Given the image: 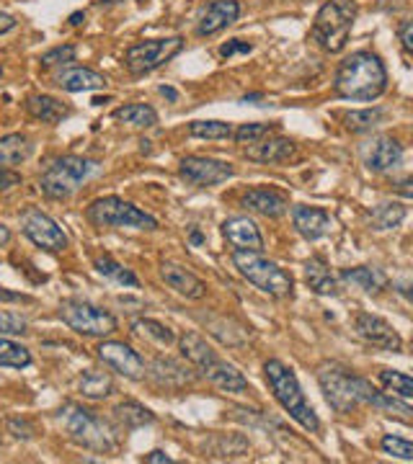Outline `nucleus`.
Segmentation results:
<instances>
[{"label":"nucleus","instance_id":"obj_1","mask_svg":"<svg viewBox=\"0 0 413 464\" xmlns=\"http://www.w3.org/2000/svg\"><path fill=\"white\" fill-rule=\"evenodd\" d=\"M385 88H388V70L380 57L369 50H359L347 57L333 78L336 96L347 101H375L385 93Z\"/></svg>","mask_w":413,"mask_h":464},{"label":"nucleus","instance_id":"obj_2","mask_svg":"<svg viewBox=\"0 0 413 464\" xmlns=\"http://www.w3.org/2000/svg\"><path fill=\"white\" fill-rule=\"evenodd\" d=\"M182 353L183 359L189 362V364L197 369L202 377H207V380L212 382L215 387H220L222 392H232V395H238V392H246L248 390V380L235 369L232 364H228L225 359H220L217 356V351L199 333H186L182 335Z\"/></svg>","mask_w":413,"mask_h":464},{"label":"nucleus","instance_id":"obj_3","mask_svg":"<svg viewBox=\"0 0 413 464\" xmlns=\"http://www.w3.org/2000/svg\"><path fill=\"white\" fill-rule=\"evenodd\" d=\"M264 374L266 382H269V387H271V392H274V398H277V402H280L281 408L292 415L305 431H320V420H318L315 411L308 405V400L302 395V387H300L295 372L287 364H281L280 359H269L264 364Z\"/></svg>","mask_w":413,"mask_h":464},{"label":"nucleus","instance_id":"obj_4","mask_svg":"<svg viewBox=\"0 0 413 464\" xmlns=\"http://www.w3.org/2000/svg\"><path fill=\"white\" fill-rule=\"evenodd\" d=\"M318 382H320V390H323V395L336 413H351L354 408L367 405L372 392H375V387L369 382L351 374L349 369L339 364L320 366Z\"/></svg>","mask_w":413,"mask_h":464},{"label":"nucleus","instance_id":"obj_5","mask_svg":"<svg viewBox=\"0 0 413 464\" xmlns=\"http://www.w3.org/2000/svg\"><path fill=\"white\" fill-rule=\"evenodd\" d=\"M232 266L238 268V274L251 282L256 289H261L269 297H292L295 292V279L290 271H284L274 261L264 258L256 250H235L232 253Z\"/></svg>","mask_w":413,"mask_h":464},{"label":"nucleus","instance_id":"obj_6","mask_svg":"<svg viewBox=\"0 0 413 464\" xmlns=\"http://www.w3.org/2000/svg\"><path fill=\"white\" fill-rule=\"evenodd\" d=\"M357 18V0H326L315 14L313 39L330 54L347 47Z\"/></svg>","mask_w":413,"mask_h":464},{"label":"nucleus","instance_id":"obj_7","mask_svg":"<svg viewBox=\"0 0 413 464\" xmlns=\"http://www.w3.org/2000/svg\"><path fill=\"white\" fill-rule=\"evenodd\" d=\"M99 170V163L81 158V155H63L57 160H52L50 166L44 168L39 186L42 194L47 199H67L73 197L83 183L88 181L93 173Z\"/></svg>","mask_w":413,"mask_h":464},{"label":"nucleus","instance_id":"obj_8","mask_svg":"<svg viewBox=\"0 0 413 464\" xmlns=\"http://www.w3.org/2000/svg\"><path fill=\"white\" fill-rule=\"evenodd\" d=\"M57 420L65 429L67 439L75 441L78 447L99 451V454H109L114 449V433H112V429L101 420L99 415H93L91 411L75 405V402L65 405L60 411V415H57Z\"/></svg>","mask_w":413,"mask_h":464},{"label":"nucleus","instance_id":"obj_9","mask_svg":"<svg viewBox=\"0 0 413 464\" xmlns=\"http://www.w3.org/2000/svg\"><path fill=\"white\" fill-rule=\"evenodd\" d=\"M85 219L96 227H137V230H158V219L137 209L130 201L119 197H101L91 201Z\"/></svg>","mask_w":413,"mask_h":464},{"label":"nucleus","instance_id":"obj_10","mask_svg":"<svg viewBox=\"0 0 413 464\" xmlns=\"http://www.w3.org/2000/svg\"><path fill=\"white\" fill-rule=\"evenodd\" d=\"M183 50L182 36H168V39H148L133 44L127 54H124V67L130 75H150L165 63H171L179 52Z\"/></svg>","mask_w":413,"mask_h":464},{"label":"nucleus","instance_id":"obj_11","mask_svg":"<svg viewBox=\"0 0 413 464\" xmlns=\"http://www.w3.org/2000/svg\"><path fill=\"white\" fill-rule=\"evenodd\" d=\"M60 317L70 331L91 335V338H103L116 331V317L112 313L83 299H65L60 304Z\"/></svg>","mask_w":413,"mask_h":464},{"label":"nucleus","instance_id":"obj_12","mask_svg":"<svg viewBox=\"0 0 413 464\" xmlns=\"http://www.w3.org/2000/svg\"><path fill=\"white\" fill-rule=\"evenodd\" d=\"M21 230L32 240L36 248L50 250V253H60L67 248V235L60 230V225L52 219L50 215H44L42 209L29 207L21 215Z\"/></svg>","mask_w":413,"mask_h":464},{"label":"nucleus","instance_id":"obj_13","mask_svg":"<svg viewBox=\"0 0 413 464\" xmlns=\"http://www.w3.org/2000/svg\"><path fill=\"white\" fill-rule=\"evenodd\" d=\"M182 179L192 186H217L235 176V168L225 160L202 158V155H186L179 168Z\"/></svg>","mask_w":413,"mask_h":464},{"label":"nucleus","instance_id":"obj_14","mask_svg":"<svg viewBox=\"0 0 413 464\" xmlns=\"http://www.w3.org/2000/svg\"><path fill=\"white\" fill-rule=\"evenodd\" d=\"M99 359L109 369H114L116 374L127 377V380H143L145 377V362L133 346L122 343V341H103L96 348Z\"/></svg>","mask_w":413,"mask_h":464},{"label":"nucleus","instance_id":"obj_15","mask_svg":"<svg viewBox=\"0 0 413 464\" xmlns=\"http://www.w3.org/2000/svg\"><path fill=\"white\" fill-rule=\"evenodd\" d=\"M354 331L357 335L367 341L369 346L382 348V351H393V353H400L403 351V338L398 335V331L378 315H369V313H359L354 317Z\"/></svg>","mask_w":413,"mask_h":464},{"label":"nucleus","instance_id":"obj_16","mask_svg":"<svg viewBox=\"0 0 413 464\" xmlns=\"http://www.w3.org/2000/svg\"><path fill=\"white\" fill-rule=\"evenodd\" d=\"M403 163V145L398 142L396 137H375L367 148H364V166L369 168L372 173H385L393 170Z\"/></svg>","mask_w":413,"mask_h":464},{"label":"nucleus","instance_id":"obj_17","mask_svg":"<svg viewBox=\"0 0 413 464\" xmlns=\"http://www.w3.org/2000/svg\"><path fill=\"white\" fill-rule=\"evenodd\" d=\"M298 155V148L292 140L287 137H269L266 134L264 140L248 145L246 158L253 160V163H264V166H277V163H287Z\"/></svg>","mask_w":413,"mask_h":464},{"label":"nucleus","instance_id":"obj_18","mask_svg":"<svg viewBox=\"0 0 413 464\" xmlns=\"http://www.w3.org/2000/svg\"><path fill=\"white\" fill-rule=\"evenodd\" d=\"M222 235L235 250H264V235L251 217H231L222 222Z\"/></svg>","mask_w":413,"mask_h":464},{"label":"nucleus","instance_id":"obj_19","mask_svg":"<svg viewBox=\"0 0 413 464\" xmlns=\"http://www.w3.org/2000/svg\"><path fill=\"white\" fill-rule=\"evenodd\" d=\"M241 16V3L238 0H212L204 14L199 16L197 34L199 36H215L222 29H228Z\"/></svg>","mask_w":413,"mask_h":464},{"label":"nucleus","instance_id":"obj_20","mask_svg":"<svg viewBox=\"0 0 413 464\" xmlns=\"http://www.w3.org/2000/svg\"><path fill=\"white\" fill-rule=\"evenodd\" d=\"M292 225L295 230L305 237V240H320L333 230V217L320 209V207H308V204H298L292 209Z\"/></svg>","mask_w":413,"mask_h":464},{"label":"nucleus","instance_id":"obj_21","mask_svg":"<svg viewBox=\"0 0 413 464\" xmlns=\"http://www.w3.org/2000/svg\"><path fill=\"white\" fill-rule=\"evenodd\" d=\"M161 276H163V282L168 284L173 292H179V295L186 299H202L207 295V284L202 282L197 274H192L189 268H183V266L179 264L163 261V264H161Z\"/></svg>","mask_w":413,"mask_h":464},{"label":"nucleus","instance_id":"obj_22","mask_svg":"<svg viewBox=\"0 0 413 464\" xmlns=\"http://www.w3.org/2000/svg\"><path fill=\"white\" fill-rule=\"evenodd\" d=\"M241 201H243V207L251 209V212H259V215L271 217V219L284 215L287 207H290V201H287V197L281 191H277V188H264V186L248 188Z\"/></svg>","mask_w":413,"mask_h":464},{"label":"nucleus","instance_id":"obj_23","mask_svg":"<svg viewBox=\"0 0 413 464\" xmlns=\"http://www.w3.org/2000/svg\"><path fill=\"white\" fill-rule=\"evenodd\" d=\"M57 85L67 93H83V91H99L106 88V75H101L91 67H70L57 75Z\"/></svg>","mask_w":413,"mask_h":464},{"label":"nucleus","instance_id":"obj_24","mask_svg":"<svg viewBox=\"0 0 413 464\" xmlns=\"http://www.w3.org/2000/svg\"><path fill=\"white\" fill-rule=\"evenodd\" d=\"M26 111L39 119V121H47V124H57L70 116V106L63 103L60 99L54 96H44V93H34L26 99Z\"/></svg>","mask_w":413,"mask_h":464},{"label":"nucleus","instance_id":"obj_25","mask_svg":"<svg viewBox=\"0 0 413 464\" xmlns=\"http://www.w3.org/2000/svg\"><path fill=\"white\" fill-rule=\"evenodd\" d=\"M341 282L354 286V289H362L367 295H380L382 289L388 286L385 274L380 268H372V266H357V268L341 271Z\"/></svg>","mask_w":413,"mask_h":464},{"label":"nucleus","instance_id":"obj_26","mask_svg":"<svg viewBox=\"0 0 413 464\" xmlns=\"http://www.w3.org/2000/svg\"><path fill=\"white\" fill-rule=\"evenodd\" d=\"M305 282L318 295H339V282H336V276L330 274L329 264L320 256H313L305 264Z\"/></svg>","mask_w":413,"mask_h":464},{"label":"nucleus","instance_id":"obj_27","mask_svg":"<svg viewBox=\"0 0 413 464\" xmlns=\"http://www.w3.org/2000/svg\"><path fill=\"white\" fill-rule=\"evenodd\" d=\"M32 155V142L26 134H5L0 137V168H14L26 163Z\"/></svg>","mask_w":413,"mask_h":464},{"label":"nucleus","instance_id":"obj_28","mask_svg":"<svg viewBox=\"0 0 413 464\" xmlns=\"http://www.w3.org/2000/svg\"><path fill=\"white\" fill-rule=\"evenodd\" d=\"M78 390H81L83 398L88 400H103L114 392V380L109 372H101V369H88L78 382Z\"/></svg>","mask_w":413,"mask_h":464},{"label":"nucleus","instance_id":"obj_29","mask_svg":"<svg viewBox=\"0 0 413 464\" xmlns=\"http://www.w3.org/2000/svg\"><path fill=\"white\" fill-rule=\"evenodd\" d=\"M114 119L130 124V127H137V130H150V127L158 124V111L148 103H127V106L116 109Z\"/></svg>","mask_w":413,"mask_h":464},{"label":"nucleus","instance_id":"obj_30","mask_svg":"<svg viewBox=\"0 0 413 464\" xmlns=\"http://www.w3.org/2000/svg\"><path fill=\"white\" fill-rule=\"evenodd\" d=\"M408 209L406 204H398V201H385V204H378L372 212H369V225L375 230H396L398 225L406 219Z\"/></svg>","mask_w":413,"mask_h":464},{"label":"nucleus","instance_id":"obj_31","mask_svg":"<svg viewBox=\"0 0 413 464\" xmlns=\"http://www.w3.org/2000/svg\"><path fill=\"white\" fill-rule=\"evenodd\" d=\"M367 405H372V408H378L380 413H388V415H396V418H400V420H411V405H408V400H400L396 398V395H390V392H372V398H369V402Z\"/></svg>","mask_w":413,"mask_h":464},{"label":"nucleus","instance_id":"obj_32","mask_svg":"<svg viewBox=\"0 0 413 464\" xmlns=\"http://www.w3.org/2000/svg\"><path fill=\"white\" fill-rule=\"evenodd\" d=\"M93 266H96V271H99L103 279L119 284V286H140V279L134 276L133 271H130V268H124L122 264H116L114 258H109V256L96 258Z\"/></svg>","mask_w":413,"mask_h":464},{"label":"nucleus","instance_id":"obj_33","mask_svg":"<svg viewBox=\"0 0 413 464\" xmlns=\"http://www.w3.org/2000/svg\"><path fill=\"white\" fill-rule=\"evenodd\" d=\"M116 418L127 426V429H140V426H148L155 420V415L150 413L145 405L134 402V400H127V402H119L114 408Z\"/></svg>","mask_w":413,"mask_h":464},{"label":"nucleus","instance_id":"obj_34","mask_svg":"<svg viewBox=\"0 0 413 464\" xmlns=\"http://www.w3.org/2000/svg\"><path fill=\"white\" fill-rule=\"evenodd\" d=\"M385 119V111L382 109H364V111H349L344 114V127L349 132L362 134V132H372L378 124Z\"/></svg>","mask_w":413,"mask_h":464},{"label":"nucleus","instance_id":"obj_35","mask_svg":"<svg viewBox=\"0 0 413 464\" xmlns=\"http://www.w3.org/2000/svg\"><path fill=\"white\" fill-rule=\"evenodd\" d=\"M133 331L137 333V335H143V338H150V341L161 343V346H171V343L176 341V335H173V331H171L168 325L158 323V320H150V317L134 320Z\"/></svg>","mask_w":413,"mask_h":464},{"label":"nucleus","instance_id":"obj_36","mask_svg":"<svg viewBox=\"0 0 413 464\" xmlns=\"http://www.w3.org/2000/svg\"><path fill=\"white\" fill-rule=\"evenodd\" d=\"M189 134L197 140H231L232 124L220 121V119H207V121H192L189 124Z\"/></svg>","mask_w":413,"mask_h":464},{"label":"nucleus","instance_id":"obj_37","mask_svg":"<svg viewBox=\"0 0 413 464\" xmlns=\"http://www.w3.org/2000/svg\"><path fill=\"white\" fill-rule=\"evenodd\" d=\"M380 384L400 400H411L413 398V382L408 374L398 372V369H382L380 372Z\"/></svg>","mask_w":413,"mask_h":464},{"label":"nucleus","instance_id":"obj_38","mask_svg":"<svg viewBox=\"0 0 413 464\" xmlns=\"http://www.w3.org/2000/svg\"><path fill=\"white\" fill-rule=\"evenodd\" d=\"M32 364V353L29 348L18 346L8 338H0V366H11V369H26Z\"/></svg>","mask_w":413,"mask_h":464},{"label":"nucleus","instance_id":"obj_39","mask_svg":"<svg viewBox=\"0 0 413 464\" xmlns=\"http://www.w3.org/2000/svg\"><path fill=\"white\" fill-rule=\"evenodd\" d=\"M277 130V124H264V121H251V124H241L238 130H232V137L238 145H253L259 140H264L266 134Z\"/></svg>","mask_w":413,"mask_h":464},{"label":"nucleus","instance_id":"obj_40","mask_svg":"<svg viewBox=\"0 0 413 464\" xmlns=\"http://www.w3.org/2000/svg\"><path fill=\"white\" fill-rule=\"evenodd\" d=\"M380 449L385 454H390V457H398V459H403V462H411L413 459V444L411 441H406V439H398V436H382Z\"/></svg>","mask_w":413,"mask_h":464},{"label":"nucleus","instance_id":"obj_41","mask_svg":"<svg viewBox=\"0 0 413 464\" xmlns=\"http://www.w3.org/2000/svg\"><path fill=\"white\" fill-rule=\"evenodd\" d=\"M26 328H29V323L18 315V313H8V310H3V313H0V338H8V335H24Z\"/></svg>","mask_w":413,"mask_h":464},{"label":"nucleus","instance_id":"obj_42","mask_svg":"<svg viewBox=\"0 0 413 464\" xmlns=\"http://www.w3.org/2000/svg\"><path fill=\"white\" fill-rule=\"evenodd\" d=\"M75 60V47L73 44H63V47H54V50L44 52L39 57V63L44 67H54V65H67Z\"/></svg>","mask_w":413,"mask_h":464},{"label":"nucleus","instance_id":"obj_43","mask_svg":"<svg viewBox=\"0 0 413 464\" xmlns=\"http://www.w3.org/2000/svg\"><path fill=\"white\" fill-rule=\"evenodd\" d=\"M16 186H21V173L11 168H0V191H11Z\"/></svg>","mask_w":413,"mask_h":464},{"label":"nucleus","instance_id":"obj_44","mask_svg":"<svg viewBox=\"0 0 413 464\" xmlns=\"http://www.w3.org/2000/svg\"><path fill=\"white\" fill-rule=\"evenodd\" d=\"M253 50L248 42H241V39H232V42H228V44H222L220 47V54L222 57H232V54H248V52Z\"/></svg>","mask_w":413,"mask_h":464},{"label":"nucleus","instance_id":"obj_45","mask_svg":"<svg viewBox=\"0 0 413 464\" xmlns=\"http://www.w3.org/2000/svg\"><path fill=\"white\" fill-rule=\"evenodd\" d=\"M398 39H400L403 50L413 52V24L411 21H400V26H398Z\"/></svg>","mask_w":413,"mask_h":464},{"label":"nucleus","instance_id":"obj_46","mask_svg":"<svg viewBox=\"0 0 413 464\" xmlns=\"http://www.w3.org/2000/svg\"><path fill=\"white\" fill-rule=\"evenodd\" d=\"M18 26V21L11 14H3L0 11V34H8V32H14Z\"/></svg>","mask_w":413,"mask_h":464},{"label":"nucleus","instance_id":"obj_47","mask_svg":"<svg viewBox=\"0 0 413 464\" xmlns=\"http://www.w3.org/2000/svg\"><path fill=\"white\" fill-rule=\"evenodd\" d=\"M145 462L148 464H168L171 462V457H168L165 451H161V449H155V451H150L148 457H145Z\"/></svg>","mask_w":413,"mask_h":464},{"label":"nucleus","instance_id":"obj_48","mask_svg":"<svg viewBox=\"0 0 413 464\" xmlns=\"http://www.w3.org/2000/svg\"><path fill=\"white\" fill-rule=\"evenodd\" d=\"M0 302H26V297L18 295V292H11V289H3V286H0Z\"/></svg>","mask_w":413,"mask_h":464},{"label":"nucleus","instance_id":"obj_49","mask_svg":"<svg viewBox=\"0 0 413 464\" xmlns=\"http://www.w3.org/2000/svg\"><path fill=\"white\" fill-rule=\"evenodd\" d=\"M408 186H411V179H403V181L398 183V191H400L406 199H411V188H408Z\"/></svg>","mask_w":413,"mask_h":464},{"label":"nucleus","instance_id":"obj_50","mask_svg":"<svg viewBox=\"0 0 413 464\" xmlns=\"http://www.w3.org/2000/svg\"><path fill=\"white\" fill-rule=\"evenodd\" d=\"M8 243H11V230L0 222V248H3V246H8Z\"/></svg>","mask_w":413,"mask_h":464},{"label":"nucleus","instance_id":"obj_51","mask_svg":"<svg viewBox=\"0 0 413 464\" xmlns=\"http://www.w3.org/2000/svg\"><path fill=\"white\" fill-rule=\"evenodd\" d=\"M161 93H163L165 99H171V101H176V99H179V93H176V91H173V88H168V85H163V88H161Z\"/></svg>","mask_w":413,"mask_h":464},{"label":"nucleus","instance_id":"obj_52","mask_svg":"<svg viewBox=\"0 0 413 464\" xmlns=\"http://www.w3.org/2000/svg\"><path fill=\"white\" fill-rule=\"evenodd\" d=\"M192 243H194V246H202V243H204V237H202V232H192Z\"/></svg>","mask_w":413,"mask_h":464},{"label":"nucleus","instance_id":"obj_53","mask_svg":"<svg viewBox=\"0 0 413 464\" xmlns=\"http://www.w3.org/2000/svg\"><path fill=\"white\" fill-rule=\"evenodd\" d=\"M81 18L83 14H73V16H70V24H75V26H78V24H81Z\"/></svg>","mask_w":413,"mask_h":464},{"label":"nucleus","instance_id":"obj_54","mask_svg":"<svg viewBox=\"0 0 413 464\" xmlns=\"http://www.w3.org/2000/svg\"><path fill=\"white\" fill-rule=\"evenodd\" d=\"M0 78H3V67H0Z\"/></svg>","mask_w":413,"mask_h":464}]
</instances>
